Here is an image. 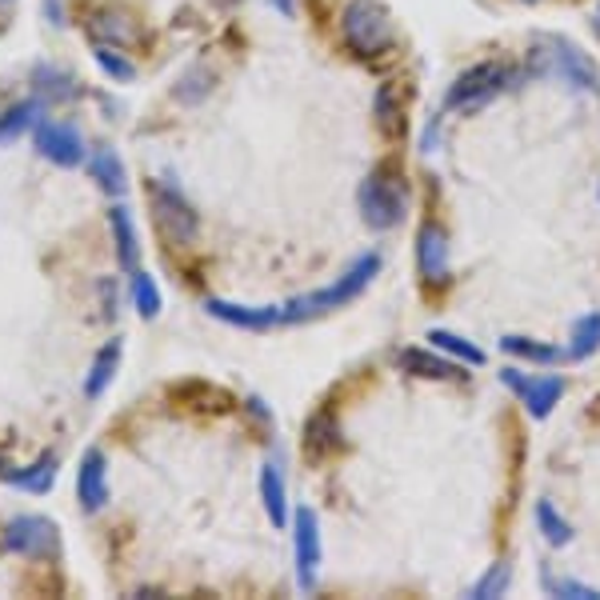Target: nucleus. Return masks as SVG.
Instances as JSON below:
<instances>
[{"label":"nucleus","mask_w":600,"mask_h":600,"mask_svg":"<svg viewBox=\"0 0 600 600\" xmlns=\"http://www.w3.org/2000/svg\"><path fill=\"white\" fill-rule=\"evenodd\" d=\"M41 113H45V104L41 96H28V101H16L9 113L0 116V145H12L16 137H24L28 128L41 125Z\"/></svg>","instance_id":"nucleus-23"},{"label":"nucleus","mask_w":600,"mask_h":600,"mask_svg":"<svg viewBox=\"0 0 600 600\" xmlns=\"http://www.w3.org/2000/svg\"><path fill=\"white\" fill-rule=\"evenodd\" d=\"M0 476L12 488H24V493H48L53 481H57V452H41L28 469H4Z\"/></svg>","instance_id":"nucleus-21"},{"label":"nucleus","mask_w":600,"mask_h":600,"mask_svg":"<svg viewBox=\"0 0 600 600\" xmlns=\"http://www.w3.org/2000/svg\"><path fill=\"white\" fill-rule=\"evenodd\" d=\"M212 84H217V72L208 69V65H188L181 77H176V84H173V101L176 104H200V101H208V93H212Z\"/></svg>","instance_id":"nucleus-24"},{"label":"nucleus","mask_w":600,"mask_h":600,"mask_svg":"<svg viewBox=\"0 0 600 600\" xmlns=\"http://www.w3.org/2000/svg\"><path fill=\"white\" fill-rule=\"evenodd\" d=\"M120 357H125V341L116 336V341H104L101 348H96L93 365H89V377H84V396H101L108 384H113V377L120 372Z\"/></svg>","instance_id":"nucleus-19"},{"label":"nucleus","mask_w":600,"mask_h":600,"mask_svg":"<svg viewBox=\"0 0 600 600\" xmlns=\"http://www.w3.org/2000/svg\"><path fill=\"white\" fill-rule=\"evenodd\" d=\"M261 500H265L268 520L285 529L289 524V485H285V461L280 457H268L265 469H261Z\"/></svg>","instance_id":"nucleus-17"},{"label":"nucleus","mask_w":600,"mask_h":600,"mask_svg":"<svg viewBox=\"0 0 600 600\" xmlns=\"http://www.w3.org/2000/svg\"><path fill=\"white\" fill-rule=\"evenodd\" d=\"M600 348V312L577 316L573 336H568V360H589Z\"/></svg>","instance_id":"nucleus-29"},{"label":"nucleus","mask_w":600,"mask_h":600,"mask_svg":"<svg viewBox=\"0 0 600 600\" xmlns=\"http://www.w3.org/2000/svg\"><path fill=\"white\" fill-rule=\"evenodd\" d=\"M89 176L96 181L101 193H108V197H125L128 173H125V161H120L113 149H93L89 152Z\"/></svg>","instance_id":"nucleus-20"},{"label":"nucleus","mask_w":600,"mask_h":600,"mask_svg":"<svg viewBox=\"0 0 600 600\" xmlns=\"http://www.w3.org/2000/svg\"><path fill=\"white\" fill-rule=\"evenodd\" d=\"M341 449H345V432H341V420H336L333 408L312 413L309 425H304V457L309 461H328Z\"/></svg>","instance_id":"nucleus-16"},{"label":"nucleus","mask_w":600,"mask_h":600,"mask_svg":"<svg viewBox=\"0 0 600 600\" xmlns=\"http://www.w3.org/2000/svg\"><path fill=\"white\" fill-rule=\"evenodd\" d=\"M416 273L425 285H445L449 280V236L437 220H425L416 229Z\"/></svg>","instance_id":"nucleus-11"},{"label":"nucleus","mask_w":600,"mask_h":600,"mask_svg":"<svg viewBox=\"0 0 600 600\" xmlns=\"http://www.w3.org/2000/svg\"><path fill=\"white\" fill-rule=\"evenodd\" d=\"M532 517H536V532H541V536L549 544H553V549H565V544L573 541V524H568V520L561 517V508H556L549 497L536 500Z\"/></svg>","instance_id":"nucleus-26"},{"label":"nucleus","mask_w":600,"mask_h":600,"mask_svg":"<svg viewBox=\"0 0 600 600\" xmlns=\"http://www.w3.org/2000/svg\"><path fill=\"white\" fill-rule=\"evenodd\" d=\"M597 28H600V4H597Z\"/></svg>","instance_id":"nucleus-37"},{"label":"nucleus","mask_w":600,"mask_h":600,"mask_svg":"<svg viewBox=\"0 0 600 600\" xmlns=\"http://www.w3.org/2000/svg\"><path fill=\"white\" fill-rule=\"evenodd\" d=\"M381 273V253H365L357 256L353 265L333 280V285H324L316 292H304V297H292L289 304H280V324H304L312 316H324V312L333 309H345L348 300H357L360 292L369 289L372 277Z\"/></svg>","instance_id":"nucleus-2"},{"label":"nucleus","mask_w":600,"mask_h":600,"mask_svg":"<svg viewBox=\"0 0 600 600\" xmlns=\"http://www.w3.org/2000/svg\"><path fill=\"white\" fill-rule=\"evenodd\" d=\"M396 369H404L408 377H420V381H464V372L457 360L428 353V348H401L396 353Z\"/></svg>","instance_id":"nucleus-15"},{"label":"nucleus","mask_w":600,"mask_h":600,"mask_svg":"<svg viewBox=\"0 0 600 600\" xmlns=\"http://www.w3.org/2000/svg\"><path fill=\"white\" fill-rule=\"evenodd\" d=\"M108 229H113V241H116V261L125 273H137L140 265V236H137V224H132V212L125 205H113L108 208Z\"/></svg>","instance_id":"nucleus-18"},{"label":"nucleus","mask_w":600,"mask_h":600,"mask_svg":"<svg viewBox=\"0 0 600 600\" xmlns=\"http://www.w3.org/2000/svg\"><path fill=\"white\" fill-rule=\"evenodd\" d=\"M500 384H505L508 393L517 396V401L529 408V416H536V420H544V416L561 404V396H565V377H536V372H524L517 369V365H505V369H500Z\"/></svg>","instance_id":"nucleus-8"},{"label":"nucleus","mask_w":600,"mask_h":600,"mask_svg":"<svg viewBox=\"0 0 600 600\" xmlns=\"http://www.w3.org/2000/svg\"><path fill=\"white\" fill-rule=\"evenodd\" d=\"M520 4H536V0H520Z\"/></svg>","instance_id":"nucleus-39"},{"label":"nucleus","mask_w":600,"mask_h":600,"mask_svg":"<svg viewBox=\"0 0 600 600\" xmlns=\"http://www.w3.org/2000/svg\"><path fill=\"white\" fill-rule=\"evenodd\" d=\"M132 300H137V312L145 321H152L157 312H161V289H157V280L149 273H132Z\"/></svg>","instance_id":"nucleus-32"},{"label":"nucleus","mask_w":600,"mask_h":600,"mask_svg":"<svg viewBox=\"0 0 600 600\" xmlns=\"http://www.w3.org/2000/svg\"><path fill=\"white\" fill-rule=\"evenodd\" d=\"M149 205H152V220H157V232H161L164 241L176 244V249L197 241L200 232L197 208L188 205V197L173 181H149Z\"/></svg>","instance_id":"nucleus-6"},{"label":"nucleus","mask_w":600,"mask_h":600,"mask_svg":"<svg viewBox=\"0 0 600 600\" xmlns=\"http://www.w3.org/2000/svg\"><path fill=\"white\" fill-rule=\"evenodd\" d=\"M357 205L369 229L377 232L396 229V224H404V217H408V181H404V173L396 164H377V169L360 181Z\"/></svg>","instance_id":"nucleus-3"},{"label":"nucleus","mask_w":600,"mask_h":600,"mask_svg":"<svg viewBox=\"0 0 600 600\" xmlns=\"http://www.w3.org/2000/svg\"><path fill=\"white\" fill-rule=\"evenodd\" d=\"M341 36L360 60L389 57L396 48V24L377 0H348L341 12Z\"/></svg>","instance_id":"nucleus-4"},{"label":"nucleus","mask_w":600,"mask_h":600,"mask_svg":"<svg viewBox=\"0 0 600 600\" xmlns=\"http://www.w3.org/2000/svg\"><path fill=\"white\" fill-rule=\"evenodd\" d=\"M33 84H36V93L48 96V101H72V96L81 93L77 81H72V72L57 69V65H36Z\"/></svg>","instance_id":"nucleus-27"},{"label":"nucleus","mask_w":600,"mask_h":600,"mask_svg":"<svg viewBox=\"0 0 600 600\" xmlns=\"http://www.w3.org/2000/svg\"><path fill=\"white\" fill-rule=\"evenodd\" d=\"M77 497H81L84 512H101L108 505V461H104L101 449H89L81 457V469H77Z\"/></svg>","instance_id":"nucleus-13"},{"label":"nucleus","mask_w":600,"mask_h":600,"mask_svg":"<svg viewBox=\"0 0 600 600\" xmlns=\"http://www.w3.org/2000/svg\"><path fill=\"white\" fill-rule=\"evenodd\" d=\"M96 65L104 69V77L116 84H128V81H137V65L125 57V53H116L113 45H96Z\"/></svg>","instance_id":"nucleus-30"},{"label":"nucleus","mask_w":600,"mask_h":600,"mask_svg":"<svg viewBox=\"0 0 600 600\" xmlns=\"http://www.w3.org/2000/svg\"><path fill=\"white\" fill-rule=\"evenodd\" d=\"M208 316L232 324V328H249V333H268L280 324V304H232V300H208Z\"/></svg>","instance_id":"nucleus-12"},{"label":"nucleus","mask_w":600,"mask_h":600,"mask_svg":"<svg viewBox=\"0 0 600 600\" xmlns=\"http://www.w3.org/2000/svg\"><path fill=\"white\" fill-rule=\"evenodd\" d=\"M292 544H297V585L300 592H312L321 577V520L312 505H300L292 512Z\"/></svg>","instance_id":"nucleus-9"},{"label":"nucleus","mask_w":600,"mask_h":600,"mask_svg":"<svg viewBox=\"0 0 600 600\" xmlns=\"http://www.w3.org/2000/svg\"><path fill=\"white\" fill-rule=\"evenodd\" d=\"M520 77L508 69L505 60H481L473 69H464L457 81L449 84V93L440 101L437 116H449V113H476V108H485V104L497 101L505 89H512Z\"/></svg>","instance_id":"nucleus-5"},{"label":"nucleus","mask_w":600,"mask_h":600,"mask_svg":"<svg viewBox=\"0 0 600 600\" xmlns=\"http://www.w3.org/2000/svg\"><path fill=\"white\" fill-rule=\"evenodd\" d=\"M89 33H93L96 45H137V24L128 21L125 12H93L89 16Z\"/></svg>","instance_id":"nucleus-22"},{"label":"nucleus","mask_w":600,"mask_h":600,"mask_svg":"<svg viewBox=\"0 0 600 600\" xmlns=\"http://www.w3.org/2000/svg\"><path fill=\"white\" fill-rule=\"evenodd\" d=\"M249 413L256 416V425H273V413H268V404L261 401V396H249Z\"/></svg>","instance_id":"nucleus-34"},{"label":"nucleus","mask_w":600,"mask_h":600,"mask_svg":"<svg viewBox=\"0 0 600 600\" xmlns=\"http://www.w3.org/2000/svg\"><path fill=\"white\" fill-rule=\"evenodd\" d=\"M544 592H549V597L600 600V589H592V585H580V580H573V577H556L553 568H544Z\"/></svg>","instance_id":"nucleus-33"},{"label":"nucleus","mask_w":600,"mask_h":600,"mask_svg":"<svg viewBox=\"0 0 600 600\" xmlns=\"http://www.w3.org/2000/svg\"><path fill=\"white\" fill-rule=\"evenodd\" d=\"M33 145L36 152H41L48 164H57V169H77V164L84 161V140L81 132H77V125H69V120H41Z\"/></svg>","instance_id":"nucleus-10"},{"label":"nucleus","mask_w":600,"mask_h":600,"mask_svg":"<svg viewBox=\"0 0 600 600\" xmlns=\"http://www.w3.org/2000/svg\"><path fill=\"white\" fill-rule=\"evenodd\" d=\"M529 72L532 77H556V81H565L568 89H577V93L600 96L597 60H592L577 41H568V36H556V33L536 36L529 53Z\"/></svg>","instance_id":"nucleus-1"},{"label":"nucleus","mask_w":600,"mask_h":600,"mask_svg":"<svg viewBox=\"0 0 600 600\" xmlns=\"http://www.w3.org/2000/svg\"><path fill=\"white\" fill-rule=\"evenodd\" d=\"M273 4H277V9H285L292 16V0H273Z\"/></svg>","instance_id":"nucleus-36"},{"label":"nucleus","mask_w":600,"mask_h":600,"mask_svg":"<svg viewBox=\"0 0 600 600\" xmlns=\"http://www.w3.org/2000/svg\"><path fill=\"white\" fill-rule=\"evenodd\" d=\"M372 113H377V128L389 140H401L408 132V93L396 81H384L372 96Z\"/></svg>","instance_id":"nucleus-14"},{"label":"nucleus","mask_w":600,"mask_h":600,"mask_svg":"<svg viewBox=\"0 0 600 600\" xmlns=\"http://www.w3.org/2000/svg\"><path fill=\"white\" fill-rule=\"evenodd\" d=\"M508 585H512V568H508V561H497V565H488V573L473 585V597L476 600H497L508 592Z\"/></svg>","instance_id":"nucleus-31"},{"label":"nucleus","mask_w":600,"mask_h":600,"mask_svg":"<svg viewBox=\"0 0 600 600\" xmlns=\"http://www.w3.org/2000/svg\"><path fill=\"white\" fill-rule=\"evenodd\" d=\"M0 544H4V553L24 556V561H53L60 553V529L41 512H24L4 524Z\"/></svg>","instance_id":"nucleus-7"},{"label":"nucleus","mask_w":600,"mask_h":600,"mask_svg":"<svg viewBox=\"0 0 600 600\" xmlns=\"http://www.w3.org/2000/svg\"><path fill=\"white\" fill-rule=\"evenodd\" d=\"M428 341H432V348L449 353V357L461 360V365H485V348L473 345V341L461 336V333H449V328H428Z\"/></svg>","instance_id":"nucleus-28"},{"label":"nucleus","mask_w":600,"mask_h":600,"mask_svg":"<svg viewBox=\"0 0 600 600\" xmlns=\"http://www.w3.org/2000/svg\"><path fill=\"white\" fill-rule=\"evenodd\" d=\"M220 4H236V0H220Z\"/></svg>","instance_id":"nucleus-38"},{"label":"nucleus","mask_w":600,"mask_h":600,"mask_svg":"<svg viewBox=\"0 0 600 600\" xmlns=\"http://www.w3.org/2000/svg\"><path fill=\"white\" fill-rule=\"evenodd\" d=\"M45 16L48 24H65V4L60 0H45Z\"/></svg>","instance_id":"nucleus-35"},{"label":"nucleus","mask_w":600,"mask_h":600,"mask_svg":"<svg viewBox=\"0 0 600 600\" xmlns=\"http://www.w3.org/2000/svg\"><path fill=\"white\" fill-rule=\"evenodd\" d=\"M500 353H508V357H517V360H532V365H556V360L565 357L561 348L544 345V341H532V336H520V333L500 336Z\"/></svg>","instance_id":"nucleus-25"}]
</instances>
